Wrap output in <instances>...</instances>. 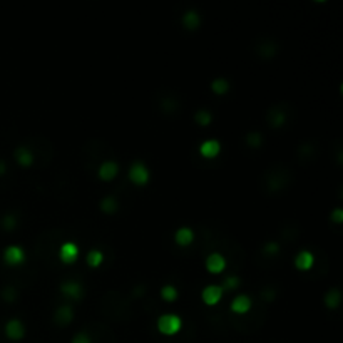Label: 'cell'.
I'll return each mask as SVG.
<instances>
[{
	"mask_svg": "<svg viewBox=\"0 0 343 343\" xmlns=\"http://www.w3.org/2000/svg\"><path fill=\"white\" fill-rule=\"evenodd\" d=\"M158 332L164 337H174L182 330V320L174 313H164L156 322Z\"/></svg>",
	"mask_w": 343,
	"mask_h": 343,
	"instance_id": "cell-1",
	"label": "cell"
},
{
	"mask_svg": "<svg viewBox=\"0 0 343 343\" xmlns=\"http://www.w3.org/2000/svg\"><path fill=\"white\" fill-rule=\"evenodd\" d=\"M129 179H131L132 184H136V186L148 184V181H149V169H148V166H146L144 163H141V161L132 163V166L129 169Z\"/></svg>",
	"mask_w": 343,
	"mask_h": 343,
	"instance_id": "cell-2",
	"label": "cell"
},
{
	"mask_svg": "<svg viewBox=\"0 0 343 343\" xmlns=\"http://www.w3.org/2000/svg\"><path fill=\"white\" fill-rule=\"evenodd\" d=\"M59 258H61L62 263L66 264H72L77 261L79 258V246H77L74 241H66L61 250H59Z\"/></svg>",
	"mask_w": 343,
	"mask_h": 343,
	"instance_id": "cell-3",
	"label": "cell"
},
{
	"mask_svg": "<svg viewBox=\"0 0 343 343\" xmlns=\"http://www.w3.org/2000/svg\"><path fill=\"white\" fill-rule=\"evenodd\" d=\"M3 261H5L8 266H20L22 263L25 261V253L20 246H8L3 251Z\"/></svg>",
	"mask_w": 343,
	"mask_h": 343,
	"instance_id": "cell-4",
	"label": "cell"
},
{
	"mask_svg": "<svg viewBox=\"0 0 343 343\" xmlns=\"http://www.w3.org/2000/svg\"><path fill=\"white\" fill-rule=\"evenodd\" d=\"M5 337L12 342H19L25 337V327L20 320L13 318L5 323Z\"/></svg>",
	"mask_w": 343,
	"mask_h": 343,
	"instance_id": "cell-5",
	"label": "cell"
},
{
	"mask_svg": "<svg viewBox=\"0 0 343 343\" xmlns=\"http://www.w3.org/2000/svg\"><path fill=\"white\" fill-rule=\"evenodd\" d=\"M201 298H203L204 305L208 306H216L223 298V288L219 285H208L201 293Z\"/></svg>",
	"mask_w": 343,
	"mask_h": 343,
	"instance_id": "cell-6",
	"label": "cell"
},
{
	"mask_svg": "<svg viewBox=\"0 0 343 343\" xmlns=\"http://www.w3.org/2000/svg\"><path fill=\"white\" fill-rule=\"evenodd\" d=\"M226 268V258L219 253H211L206 258V269L213 274H219L223 273Z\"/></svg>",
	"mask_w": 343,
	"mask_h": 343,
	"instance_id": "cell-7",
	"label": "cell"
},
{
	"mask_svg": "<svg viewBox=\"0 0 343 343\" xmlns=\"http://www.w3.org/2000/svg\"><path fill=\"white\" fill-rule=\"evenodd\" d=\"M251 305H253V301H251V298L248 295H238L233 298L231 301V312L236 313V315H245L248 313L251 310Z\"/></svg>",
	"mask_w": 343,
	"mask_h": 343,
	"instance_id": "cell-8",
	"label": "cell"
},
{
	"mask_svg": "<svg viewBox=\"0 0 343 343\" xmlns=\"http://www.w3.org/2000/svg\"><path fill=\"white\" fill-rule=\"evenodd\" d=\"M62 295L69 300H81L82 295H84V290H82V285L77 281H66L62 283L61 286Z\"/></svg>",
	"mask_w": 343,
	"mask_h": 343,
	"instance_id": "cell-9",
	"label": "cell"
},
{
	"mask_svg": "<svg viewBox=\"0 0 343 343\" xmlns=\"http://www.w3.org/2000/svg\"><path fill=\"white\" fill-rule=\"evenodd\" d=\"M221 153V144L216 139H208L199 146V154L206 159H214Z\"/></svg>",
	"mask_w": 343,
	"mask_h": 343,
	"instance_id": "cell-10",
	"label": "cell"
},
{
	"mask_svg": "<svg viewBox=\"0 0 343 343\" xmlns=\"http://www.w3.org/2000/svg\"><path fill=\"white\" fill-rule=\"evenodd\" d=\"M117 172H119L117 163H114V161H106V163H102V164L99 166L97 174H99V179H102V181H112V179H116Z\"/></svg>",
	"mask_w": 343,
	"mask_h": 343,
	"instance_id": "cell-11",
	"label": "cell"
},
{
	"mask_svg": "<svg viewBox=\"0 0 343 343\" xmlns=\"http://www.w3.org/2000/svg\"><path fill=\"white\" fill-rule=\"evenodd\" d=\"M315 264V256L310 251H300L295 258V266L300 269V271H308L312 269Z\"/></svg>",
	"mask_w": 343,
	"mask_h": 343,
	"instance_id": "cell-12",
	"label": "cell"
},
{
	"mask_svg": "<svg viewBox=\"0 0 343 343\" xmlns=\"http://www.w3.org/2000/svg\"><path fill=\"white\" fill-rule=\"evenodd\" d=\"M174 241H176V245H179V246H182V248H186V246L193 245V241H194V231L191 230V228H187V226H182V228H179V230L176 231Z\"/></svg>",
	"mask_w": 343,
	"mask_h": 343,
	"instance_id": "cell-13",
	"label": "cell"
},
{
	"mask_svg": "<svg viewBox=\"0 0 343 343\" xmlns=\"http://www.w3.org/2000/svg\"><path fill=\"white\" fill-rule=\"evenodd\" d=\"M72 318H74V312H72V308L69 305H64V306H59L56 315H54V320H56L57 325H62V327H66L72 322Z\"/></svg>",
	"mask_w": 343,
	"mask_h": 343,
	"instance_id": "cell-14",
	"label": "cell"
},
{
	"mask_svg": "<svg viewBox=\"0 0 343 343\" xmlns=\"http://www.w3.org/2000/svg\"><path fill=\"white\" fill-rule=\"evenodd\" d=\"M15 161L24 168L32 166V163H34V154H32V151L29 148L22 146V148H17L15 151Z\"/></svg>",
	"mask_w": 343,
	"mask_h": 343,
	"instance_id": "cell-15",
	"label": "cell"
},
{
	"mask_svg": "<svg viewBox=\"0 0 343 343\" xmlns=\"http://www.w3.org/2000/svg\"><path fill=\"white\" fill-rule=\"evenodd\" d=\"M182 24H184L189 30H194L198 29L199 24H201V19H199V13L198 12H186L184 15H182Z\"/></svg>",
	"mask_w": 343,
	"mask_h": 343,
	"instance_id": "cell-16",
	"label": "cell"
},
{
	"mask_svg": "<svg viewBox=\"0 0 343 343\" xmlns=\"http://www.w3.org/2000/svg\"><path fill=\"white\" fill-rule=\"evenodd\" d=\"M86 261H87V264L90 268H99L100 264L104 263V255L102 251L99 250H90L87 256H86Z\"/></svg>",
	"mask_w": 343,
	"mask_h": 343,
	"instance_id": "cell-17",
	"label": "cell"
},
{
	"mask_svg": "<svg viewBox=\"0 0 343 343\" xmlns=\"http://www.w3.org/2000/svg\"><path fill=\"white\" fill-rule=\"evenodd\" d=\"M340 300H342V295L338 290H330L325 295V305H327L328 308H337V306L340 305Z\"/></svg>",
	"mask_w": 343,
	"mask_h": 343,
	"instance_id": "cell-18",
	"label": "cell"
},
{
	"mask_svg": "<svg viewBox=\"0 0 343 343\" xmlns=\"http://www.w3.org/2000/svg\"><path fill=\"white\" fill-rule=\"evenodd\" d=\"M161 298L164 301H169V303H172V301H176L177 300V290L172 285H166V286H163V290H161Z\"/></svg>",
	"mask_w": 343,
	"mask_h": 343,
	"instance_id": "cell-19",
	"label": "cell"
},
{
	"mask_svg": "<svg viewBox=\"0 0 343 343\" xmlns=\"http://www.w3.org/2000/svg\"><path fill=\"white\" fill-rule=\"evenodd\" d=\"M211 89H213L214 94L223 95V94L228 92V89H230V84H228L226 79H216V81H213Z\"/></svg>",
	"mask_w": 343,
	"mask_h": 343,
	"instance_id": "cell-20",
	"label": "cell"
},
{
	"mask_svg": "<svg viewBox=\"0 0 343 343\" xmlns=\"http://www.w3.org/2000/svg\"><path fill=\"white\" fill-rule=\"evenodd\" d=\"M100 208H102L104 213L112 214L117 209V201L114 198H106V199H102V203H100Z\"/></svg>",
	"mask_w": 343,
	"mask_h": 343,
	"instance_id": "cell-21",
	"label": "cell"
},
{
	"mask_svg": "<svg viewBox=\"0 0 343 343\" xmlns=\"http://www.w3.org/2000/svg\"><path fill=\"white\" fill-rule=\"evenodd\" d=\"M196 122L201 126H208L209 122H211V114L206 112V111H199L198 114H196Z\"/></svg>",
	"mask_w": 343,
	"mask_h": 343,
	"instance_id": "cell-22",
	"label": "cell"
},
{
	"mask_svg": "<svg viewBox=\"0 0 343 343\" xmlns=\"http://www.w3.org/2000/svg\"><path fill=\"white\" fill-rule=\"evenodd\" d=\"M71 343H92V340H90V337L87 335V333H77V335L72 338Z\"/></svg>",
	"mask_w": 343,
	"mask_h": 343,
	"instance_id": "cell-23",
	"label": "cell"
},
{
	"mask_svg": "<svg viewBox=\"0 0 343 343\" xmlns=\"http://www.w3.org/2000/svg\"><path fill=\"white\" fill-rule=\"evenodd\" d=\"M240 285V280H238V278H235V276H231V278H228V280L223 283V290H235V288Z\"/></svg>",
	"mask_w": 343,
	"mask_h": 343,
	"instance_id": "cell-24",
	"label": "cell"
},
{
	"mask_svg": "<svg viewBox=\"0 0 343 343\" xmlns=\"http://www.w3.org/2000/svg\"><path fill=\"white\" fill-rule=\"evenodd\" d=\"M3 226H5V230H13V228H15V218H13L12 214L5 216V219H3Z\"/></svg>",
	"mask_w": 343,
	"mask_h": 343,
	"instance_id": "cell-25",
	"label": "cell"
},
{
	"mask_svg": "<svg viewBox=\"0 0 343 343\" xmlns=\"http://www.w3.org/2000/svg\"><path fill=\"white\" fill-rule=\"evenodd\" d=\"M330 218L337 223V225H340V223L343 221V211H342V209H335L333 214H330Z\"/></svg>",
	"mask_w": 343,
	"mask_h": 343,
	"instance_id": "cell-26",
	"label": "cell"
},
{
	"mask_svg": "<svg viewBox=\"0 0 343 343\" xmlns=\"http://www.w3.org/2000/svg\"><path fill=\"white\" fill-rule=\"evenodd\" d=\"M266 251H268L269 255H271V253H276V251H278V245H274V243H269V245L266 246Z\"/></svg>",
	"mask_w": 343,
	"mask_h": 343,
	"instance_id": "cell-27",
	"label": "cell"
},
{
	"mask_svg": "<svg viewBox=\"0 0 343 343\" xmlns=\"http://www.w3.org/2000/svg\"><path fill=\"white\" fill-rule=\"evenodd\" d=\"M3 172H5V163L0 161V174H3Z\"/></svg>",
	"mask_w": 343,
	"mask_h": 343,
	"instance_id": "cell-28",
	"label": "cell"
}]
</instances>
